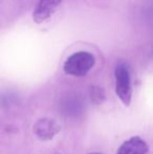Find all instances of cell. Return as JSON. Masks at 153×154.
<instances>
[{
    "instance_id": "2",
    "label": "cell",
    "mask_w": 153,
    "mask_h": 154,
    "mask_svg": "<svg viewBox=\"0 0 153 154\" xmlns=\"http://www.w3.org/2000/svg\"><path fill=\"white\" fill-rule=\"evenodd\" d=\"M115 75L116 95L125 106H129L132 99V87H131L130 71L127 65L124 63L116 65Z\"/></svg>"
},
{
    "instance_id": "1",
    "label": "cell",
    "mask_w": 153,
    "mask_h": 154,
    "mask_svg": "<svg viewBox=\"0 0 153 154\" xmlns=\"http://www.w3.org/2000/svg\"><path fill=\"white\" fill-rule=\"evenodd\" d=\"M96 59L88 51H77L66 59L63 65V70L66 75L74 77H84L94 66Z\"/></svg>"
},
{
    "instance_id": "8",
    "label": "cell",
    "mask_w": 153,
    "mask_h": 154,
    "mask_svg": "<svg viewBox=\"0 0 153 154\" xmlns=\"http://www.w3.org/2000/svg\"><path fill=\"white\" fill-rule=\"evenodd\" d=\"M56 154H61V153H56Z\"/></svg>"
},
{
    "instance_id": "3",
    "label": "cell",
    "mask_w": 153,
    "mask_h": 154,
    "mask_svg": "<svg viewBox=\"0 0 153 154\" xmlns=\"http://www.w3.org/2000/svg\"><path fill=\"white\" fill-rule=\"evenodd\" d=\"M34 133L41 140H53L60 131H61V126L57 121L53 119L44 118L40 119L34 125Z\"/></svg>"
},
{
    "instance_id": "6",
    "label": "cell",
    "mask_w": 153,
    "mask_h": 154,
    "mask_svg": "<svg viewBox=\"0 0 153 154\" xmlns=\"http://www.w3.org/2000/svg\"><path fill=\"white\" fill-rule=\"evenodd\" d=\"M90 97L93 104H102L105 101V92L99 86H91L90 88Z\"/></svg>"
},
{
    "instance_id": "5",
    "label": "cell",
    "mask_w": 153,
    "mask_h": 154,
    "mask_svg": "<svg viewBox=\"0 0 153 154\" xmlns=\"http://www.w3.org/2000/svg\"><path fill=\"white\" fill-rule=\"evenodd\" d=\"M148 145L139 136H132L122 144L116 154H147Z\"/></svg>"
},
{
    "instance_id": "4",
    "label": "cell",
    "mask_w": 153,
    "mask_h": 154,
    "mask_svg": "<svg viewBox=\"0 0 153 154\" xmlns=\"http://www.w3.org/2000/svg\"><path fill=\"white\" fill-rule=\"evenodd\" d=\"M62 0H39L33 13V20L37 24L47 21L58 10Z\"/></svg>"
},
{
    "instance_id": "7",
    "label": "cell",
    "mask_w": 153,
    "mask_h": 154,
    "mask_svg": "<svg viewBox=\"0 0 153 154\" xmlns=\"http://www.w3.org/2000/svg\"><path fill=\"white\" fill-rule=\"evenodd\" d=\"M89 154H102V153H100V152H94V153H89Z\"/></svg>"
}]
</instances>
